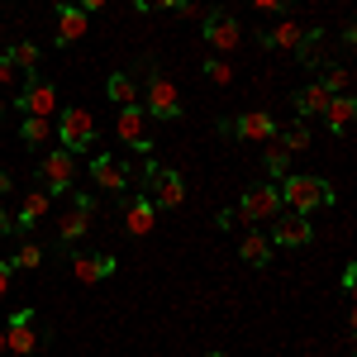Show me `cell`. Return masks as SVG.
Masks as SVG:
<instances>
[{
    "mask_svg": "<svg viewBox=\"0 0 357 357\" xmlns=\"http://www.w3.org/2000/svg\"><path fill=\"white\" fill-rule=\"evenodd\" d=\"M276 191H281V210H296V215H314V210L333 205V186L319 176H305V172H286Z\"/></svg>",
    "mask_w": 357,
    "mask_h": 357,
    "instance_id": "6da1fadb",
    "label": "cell"
},
{
    "mask_svg": "<svg viewBox=\"0 0 357 357\" xmlns=\"http://www.w3.org/2000/svg\"><path fill=\"white\" fill-rule=\"evenodd\" d=\"M143 114L153 119H181V91L172 77H162L153 62H148V91H143Z\"/></svg>",
    "mask_w": 357,
    "mask_h": 357,
    "instance_id": "7a4b0ae2",
    "label": "cell"
},
{
    "mask_svg": "<svg viewBox=\"0 0 357 357\" xmlns=\"http://www.w3.org/2000/svg\"><path fill=\"white\" fill-rule=\"evenodd\" d=\"M143 195H148L158 210H176V205L186 200V181H181L176 167H148V172H143Z\"/></svg>",
    "mask_w": 357,
    "mask_h": 357,
    "instance_id": "3957f363",
    "label": "cell"
},
{
    "mask_svg": "<svg viewBox=\"0 0 357 357\" xmlns=\"http://www.w3.org/2000/svg\"><path fill=\"white\" fill-rule=\"evenodd\" d=\"M53 134L62 138V148H67V153H86V148L96 143V114L86 110V105H67L62 119L53 124Z\"/></svg>",
    "mask_w": 357,
    "mask_h": 357,
    "instance_id": "277c9868",
    "label": "cell"
},
{
    "mask_svg": "<svg viewBox=\"0 0 357 357\" xmlns=\"http://www.w3.org/2000/svg\"><path fill=\"white\" fill-rule=\"evenodd\" d=\"M38 176H43V191H48V195L72 191V186H77V153H67V148L48 153L43 167H38Z\"/></svg>",
    "mask_w": 357,
    "mask_h": 357,
    "instance_id": "5b68a950",
    "label": "cell"
},
{
    "mask_svg": "<svg viewBox=\"0 0 357 357\" xmlns=\"http://www.w3.org/2000/svg\"><path fill=\"white\" fill-rule=\"evenodd\" d=\"M276 215H281V191H276V186H252V191L238 200V220L252 224V229H257V224H272Z\"/></svg>",
    "mask_w": 357,
    "mask_h": 357,
    "instance_id": "8992f818",
    "label": "cell"
},
{
    "mask_svg": "<svg viewBox=\"0 0 357 357\" xmlns=\"http://www.w3.org/2000/svg\"><path fill=\"white\" fill-rule=\"evenodd\" d=\"M24 114H38V119H53L57 114V86L48 77H24V91H20V100H15Z\"/></svg>",
    "mask_w": 357,
    "mask_h": 357,
    "instance_id": "52a82bcc",
    "label": "cell"
},
{
    "mask_svg": "<svg viewBox=\"0 0 357 357\" xmlns=\"http://www.w3.org/2000/svg\"><path fill=\"white\" fill-rule=\"evenodd\" d=\"M5 353L15 357H33L38 353V329H33V310H15L5 324Z\"/></svg>",
    "mask_w": 357,
    "mask_h": 357,
    "instance_id": "ba28073f",
    "label": "cell"
},
{
    "mask_svg": "<svg viewBox=\"0 0 357 357\" xmlns=\"http://www.w3.org/2000/svg\"><path fill=\"white\" fill-rule=\"evenodd\" d=\"M310 238H314L310 215H296V210L286 215V210H281V215L272 220V238H267V243H272V248H305Z\"/></svg>",
    "mask_w": 357,
    "mask_h": 357,
    "instance_id": "9c48e42d",
    "label": "cell"
},
{
    "mask_svg": "<svg viewBox=\"0 0 357 357\" xmlns=\"http://www.w3.org/2000/svg\"><path fill=\"white\" fill-rule=\"evenodd\" d=\"M114 134H119V143H124V148H134V153H148V148H153L143 105H124V110H119V119H114Z\"/></svg>",
    "mask_w": 357,
    "mask_h": 357,
    "instance_id": "30bf717a",
    "label": "cell"
},
{
    "mask_svg": "<svg viewBox=\"0 0 357 357\" xmlns=\"http://www.w3.org/2000/svg\"><path fill=\"white\" fill-rule=\"evenodd\" d=\"M200 33H205V43H210L215 53H234V48L243 43V29H238L234 15H205Z\"/></svg>",
    "mask_w": 357,
    "mask_h": 357,
    "instance_id": "8fae6325",
    "label": "cell"
},
{
    "mask_svg": "<svg viewBox=\"0 0 357 357\" xmlns=\"http://www.w3.org/2000/svg\"><path fill=\"white\" fill-rule=\"evenodd\" d=\"M91 210H96V200L91 195H77L72 210H62V220H57V238L62 243H82L86 234H91Z\"/></svg>",
    "mask_w": 357,
    "mask_h": 357,
    "instance_id": "7c38bea8",
    "label": "cell"
},
{
    "mask_svg": "<svg viewBox=\"0 0 357 357\" xmlns=\"http://www.w3.org/2000/svg\"><path fill=\"white\" fill-rule=\"evenodd\" d=\"M114 262L110 252H72V276L82 281V286H96L100 276H114Z\"/></svg>",
    "mask_w": 357,
    "mask_h": 357,
    "instance_id": "4fadbf2b",
    "label": "cell"
},
{
    "mask_svg": "<svg viewBox=\"0 0 357 357\" xmlns=\"http://www.w3.org/2000/svg\"><path fill=\"white\" fill-rule=\"evenodd\" d=\"M91 181H100L105 191H124V186L134 181V172L119 162V158H105V153H100V158L91 162Z\"/></svg>",
    "mask_w": 357,
    "mask_h": 357,
    "instance_id": "5bb4252c",
    "label": "cell"
},
{
    "mask_svg": "<svg viewBox=\"0 0 357 357\" xmlns=\"http://www.w3.org/2000/svg\"><path fill=\"white\" fill-rule=\"evenodd\" d=\"M124 229H129L134 238H143V234H153V229H158V205H153L148 195H138V200H129V205H124Z\"/></svg>",
    "mask_w": 357,
    "mask_h": 357,
    "instance_id": "9a60e30c",
    "label": "cell"
},
{
    "mask_svg": "<svg viewBox=\"0 0 357 357\" xmlns=\"http://www.w3.org/2000/svg\"><path fill=\"white\" fill-rule=\"evenodd\" d=\"M234 134L248 138V143H272V138H276V119H272V114H262V110L238 114V119H234Z\"/></svg>",
    "mask_w": 357,
    "mask_h": 357,
    "instance_id": "2e32d148",
    "label": "cell"
},
{
    "mask_svg": "<svg viewBox=\"0 0 357 357\" xmlns=\"http://www.w3.org/2000/svg\"><path fill=\"white\" fill-rule=\"evenodd\" d=\"M48 205H53V195H48V191H24L20 215H15V229H20V234H29L33 224H43V220H48Z\"/></svg>",
    "mask_w": 357,
    "mask_h": 357,
    "instance_id": "e0dca14e",
    "label": "cell"
},
{
    "mask_svg": "<svg viewBox=\"0 0 357 357\" xmlns=\"http://www.w3.org/2000/svg\"><path fill=\"white\" fill-rule=\"evenodd\" d=\"M86 29H91V15L77 10V5H62L57 10V43H82Z\"/></svg>",
    "mask_w": 357,
    "mask_h": 357,
    "instance_id": "ac0fdd59",
    "label": "cell"
},
{
    "mask_svg": "<svg viewBox=\"0 0 357 357\" xmlns=\"http://www.w3.org/2000/svg\"><path fill=\"white\" fill-rule=\"evenodd\" d=\"M357 114V100L343 91V96H329V105H324V119H329V134H348V124H353Z\"/></svg>",
    "mask_w": 357,
    "mask_h": 357,
    "instance_id": "d6986e66",
    "label": "cell"
},
{
    "mask_svg": "<svg viewBox=\"0 0 357 357\" xmlns=\"http://www.w3.org/2000/svg\"><path fill=\"white\" fill-rule=\"evenodd\" d=\"M238 257H243L248 267H267V262H272V243H267L257 229H248L243 243H238Z\"/></svg>",
    "mask_w": 357,
    "mask_h": 357,
    "instance_id": "ffe728a7",
    "label": "cell"
},
{
    "mask_svg": "<svg viewBox=\"0 0 357 357\" xmlns=\"http://www.w3.org/2000/svg\"><path fill=\"white\" fill-rule=\"evenodd\" d=\"M301 38H305V29L296 24V20H281L276 29H267V33H262V43H267V48H291V53L301 48Z\"/></svg>",
    "mask_w": 357,
    "mask_h": 357,
    "instance_id": "44dd1931",
    "label": "cell"
},
{
    "mask_svg": "<svg viewBox=\"0 0 357 357\" xmlns=\"http://www.w3.org/2000/svg\"><path fill=\"white\" fill-rule=\"evenodd\" d=\"M53 138V119H38V114H24L20 119V143L24 148H38V143H48Z\"/></svg>",
    "mask_w": 357,
    "mask_h": 357,
    "instance_id": "7402d4cb",
    "label": "cell"
},
{
    "mask_svg": "<svg viewBox=\"0 0 357 357\" xmlns=\"http://www.w3.org/2000/svg\"><path fill=\"white\" fill-rule=\"evenodd\" d=\"M324 105H329V91H324L319 82H310V86L296 91V110L301 114H324Z\"/></svg>",
    "mask_w": 357,
    "mask_h": 357,
    "instance_id": "603a6c76",
    "label": "cell"
},
{
    "mask_svg": "<svg viewBox=\"0 0 357 357\" xmlns=\"http://www.w3.org/2000/svg\"><path fill=\"white\" fill-rule=\"evenodd\" d=\"M5 57H10V62H15V67H24V77H33V72H38V43H29V38H20V43H10V48H5Z\"/></svg>",
    "mask_w": 357,
    "mask_h": 357,
    "instance_id": "cb8c5ba5",
    "label": "cell"
},
{
    "mask_svg": "<svg viewBox=\"0 0 357 357\" xmlns=\"http://www.w3.org/2000/svg\"><path fill=\"white\" fill-rule=\"evenodd\" d=\"M105 91H110V100L119 110H124V105H138V86H134V77H124V72H114Z\"/></svg>",
    "mask_w": 357,
    "mask_h": 357,
    "instance_id": "d4e9b609",
    "label": "cell"
},
{
    "mask_svg": "<svg viewBox=\"0 0 357 357\" xmlns=\"http://www.w3.org/2000/svg\"><path fill=\"white\" fill-rule=\"evenodd\" d=\"M10 267H15V272H38V267H43V248L38 243H20V252L10 257Z\"/></svg>",
    "mask_w": 357,
    "mask_h": 357,
    "instance_id": "484cf974",
    "label": "cell"
},
{
    "mask_svg": "<svg viewBox=\"0 0 357 357\" xmlns=\"http://www.w3.org/2000/svg\"><path fill=\"white\" fill-rule=\"evenodd\" d=\"M286 167H291V148H286L281 138H272V143H267V172L281 181V176H286Z\"/></svg>",
    "mask_w": 357,
    "mask_h": 357,
    "instance_id": "4316f807",
    "label": "cell"
},
{
    "mask_svg": "<svg viewBox=\"0 0 357 357\" xmlns=\"http://www.w3.org/2000/svg\"><path fill=\"white\" fill-rule=\"evenodd\" d=\"M324 91H329V96H343V91H348V86H353V72H348V67H329V72H324Z\"/></svg>",
    "mask_w": 357,
    "mask_h": 357,
    "instance_id": "83f0119b",
    "label": "cell"
},
{
    "mask_svg": "<svg viewBox=\"0 0 357 357\" xmlns=\"http://www.w3.org/2000/svg\"><path fill=\"white\" fill-rule=\"evenodd\" d=\"M205 77H210V82H220V86H229L234 82V67H229V62H224V57H205Z\"/></svg>",
    "mask_w": 357,
    "mask_h": 357,
    "instance_id": "f1b7e54d",
    "label": "cell"
},
{
    "mask_svg": "<svg viewBox=\"0 0 357 357\" xmlns=\"http://www.w3.org/2000/svg\"><path fill=\"white\" fill-rule=\"evenodd\" d=\"M276 138H281L291 153H305V148H310V129H305V124H291L286 134H276Z\"/></svg>",
    "mask_w": 357,
    "mask_h": 357,
    "instance_id": "f546056e",
    "label": "cell"
},
{
    "mask_svg": "<svg viewBox=\"0 0 357 357\" xmlns=\"http://www.w3.org/2000/svg\"><path fill=\"white\" fill-rule=\"evenodd\" d=\"M15 77H20V67H15L10 57L0 53V91H5V86H15Z\"/></svg>",
    "mask_w": 357,
    "mask_h": 357,
    "instance_id": "4dcf8cb0",
    "label": "cell"
},
{
    "mask_svg": "<svg viewBox=\"0 0 357 357\" xmlns=\"http://www.w3.org/2000/svg\"><path fill=\"white\" fill-rule=\"evenodd\" d=\"M10 276H15V267H10V262H0V296H10Z\"/></svg>",
    "mask_w": 357,
    "mask_h": 357,
    "instance_id": "1f68e13d",
    "label": "cell"
},
{
    "mask_svg": "<svg viewBox=\"0 0 357 357\" xmlns=\"http://www.w3.org/2000/svg\"><path fill=\"white\" fill-rule=\"evenodd\" d=\"M77 10H86V15H96V10H105V0H72Z\"/></svg>",
    "mask_w": 357,
    "mask_h": 357,
    "instance_id": "d6a6232c",
    "label": "cell"
},
{
    "mask_svg": "<svg viewBox=\"0 0 357 357\" xmlns=\"http://www.w3.org/2000/svg\"><path fill=\"white\" fill-rule=\"evenodd\" d=\"M10 234H15V220H10V215H5V205H0V238H10Z\"/></svg>",
    "mask_w": 357,
    "mask_h": 357,
    "instance_id": "836d02e7",
    "label": "cell"
},
{
    "mask_svg": "<svg viewBox=\"0 0 357 357\" xmlns=\"http://www.w3.org/2000/svg\"><path fill=\"white\" fill-rule=\"evenodd\" d=\"M181 0H148V10H176Z\"/></svg>",
    "mask_w": 357,
    "mask_h": 357,
    "instance_id": "e575fe53",
    "label": "cell"
},
{
    "mask_svg": "<svg viewBox=\"0 0 357 357\" xmlns=\"http://www.w3.org/2000/svg\"><path fill=\"white\" fill-rule=\"evenodd\" d=\"M5 191H15V176H10V172H0V195Z\"/></svg>",
    "mask_w": 357,
    "mask_h": 357,
    "instance_id": "d590c367",
    "label": "cell"
},
{
    "mask_svg": "<svg viewBox=\"0 0 357 357\" xmlns=\"http://www.w3.org/2000/svg\"><path fill=\"white\" fill-rule=\"evenodd\" d=\"M252 5H257V10H281L286 0H252Z\"/></svg>",
    "mask_w": 357,
    "mask_h": 357,
    "instance_id": "8d00e7d4",
    "label": "cell"
},
{
    "mask_svg": "<svg viewBox=\"0 0 357 357\" xmlns=\"http://www.w3.org/2000/svg\"><path fill=\"white\" fill-rule=\"evenodd\" d=\"M134 10H138V15H143V10H148V0H134Z\"/></svg>",
    "mask_w": 357,
    "mask_h": 357,
    "instance_id": "74e56055",
    "label": "cell"
},
{
    "mask_svg": "<svg viewBox=\"0 0 357 357\" xmlns=\"http://www.w3.org/2000/svg\"><path fill=\"white\" fill-rule=\"evenodd\" d=\"M0 357H5V329H0Z\"/></svg>",
    "mask_w": 357,
    "mask_h": 357,
    "instance_id": "f35d334b",
    "label": "cell"
},
{
    "mask_svg": "<svg viewBox=\"0 0 357 357\" xmlns=\"http://www.w3.org/2000/svg\"><path fill=\"white\" fill-rule=\"evenodd\" d=\"M53 5H57V10H62V5H72V0H53Z\"/></svg>",
    "mask_w": 357,
    "mask_h": 357,
    "instance_id": "ab89813d",
    "label": "cell"
},
{
    "mask_svg": "<svg viewBox=\"0 0 357 357\" xmlns=\"http://www.w3.org/2000/svg\"><path fill=\"white\" fill-rule=\"evenodd\" d=\"M0 53H5V33H0Z\"/></svg>",
    "mask_w": 357,
    "mask_h": 357,
    "instance_id": "60d3db41",
    "label": "cell"
},
{
    "mask_svg": "<svg viewBox=\"0 0 357 357\" xmlns=\"http://www.w3.org/2000/svg\"><path fill=\"white\" fill-rule=\"evenodd\" d=\"M205 357H224V353H205Z\"/></svg>",
    "mask_w": 357,
    "mask_h": 357,
    "instance_id": "b9f144b4",
    "label": "cell"
},
{
    "mask_svg": "<svg viewBox=\"0 0 357 357\" xmlns=\"http://www.w3.org/2000/svg\"><path fill=\"white\" fill-rule=\"evenodd\" d=\"M0 114H5V105H0Z\"/></svg>",
    "mask_w": 357,
    "mask_h": 357,
    "instance_id": "7bdbcfd3",
    "label": "cell"
},
{
    "mask_svg": "<svg viewBox=\"0 0 357 357\" xmlns=\"http://www.w3.org/2000/svg\"><path fill=\"white\" fill-rule=\"evenodd\" d=\"M338 5H343V0H338Z\"/></svg>",
    "mask_w": 357,
    "mask_h": 357,
    "instance_id": "ee69618b",
    "label": "cell"
}]
</instances>
